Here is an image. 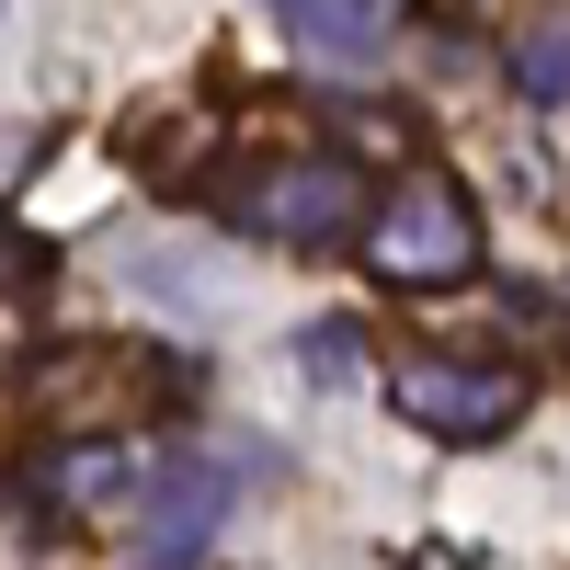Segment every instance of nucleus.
I'll return each mask as SVG.
<instances>
[{"label": "nucleus", "instance_id": "obj_3", "mask_svg": "<svg viewBox=\"0 0 570 570\" xmlns=\"http://www.w3.org/2000/svg\"><path fill=\"white\" fill-rule=\"evenodd\" d=\"M513 376H456V365H411L400 376V411L434 422V434H491V422H513Z\"/></svg>", "mask_w": 570, "mask_h": 570}, {"label": "nucleus", "instance_id": "obj_2", "mask_svg": "<svg viewBox=\"0 0 570 570\" xmlns=\"http://www.w3.org/2000/svg\"><path fill=\"white\" fill-rule=\"evenodd\" d=\"M137 400H149V389H137V354H115V343H80V354H46V376H35V434H58V422H69V434H104V422H126Z\"/></svg>", "mask_w": 570, "mask_h": 570}, {"label": "nucleus", "instance_id": "obj_1", "mask_svg": "<svg viewBox=\"0 0 570 570\" xmlns=\"http://www.w3.org/2000/svg\"><path fill=\"white\" fill-rule=\"evenodd\" d=\"M354 252H365L376 285L434 297V285H468V274H480V206H468L445 171H411V183H389V195H376V217H365Z\"/></svg>", "mask_w": 570, "mask_h": 570}]
</instances>
